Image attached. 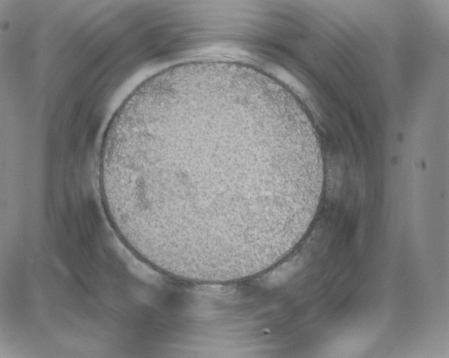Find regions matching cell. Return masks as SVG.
I'll return each instance as SVG.
<instances>
[{
    "instance_id": "cell-1",
    "label": "cell",
    "mask_w": 449,
    "mask_h": 358,
    "mask_svg": "<svg viewBox=\"0 0 449 358\" xmlns=\"http://www.w3.org/2000/svg\"><path fill=\"white\" fill-rule=\"evenodd\" d=\"M313 173L259 106L168 85L121 108L105 131L99 185L125 245L177 273L247 261L298 215Z\"/></svg>"
}]
</instances>
